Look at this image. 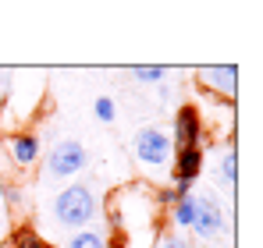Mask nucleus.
<instances>
[{
	"label": "nucleus",
	"instance_id": "nucleus-1",
	"mask_svg": "<svg viewBox=\"0 0 263 248\" xmlns=\"http://www.w3.org/2000/svg\"><path fill=\"white\" fill-rule=\"evenodd\" d=\"M53 216L64 231H86L96 216V195L89 184H68L53 199Z\"/></svg>",
	"mask_w": 263,
	"mask_h": 248
},
{
	"label": "nucleus",
	"instance_id": "nucleus-2",
	"mask_svg": "<svg viewBox=\"0 0 263 248\" xmlns=\"http://www.w3.org/2000/svg\"><path fill=\"white\" fill-rule=\"evenodd\" d=\"M132 153L146 167H167L175 156V142L164 128H139L135 138H132Z\"/></svg>",
	"mask_w": 263,
	"mask_h": 248
},
{
	"label": "nucleus",
	"instance_id": "nucleus-3",
	"mask_svg": "<svg viewBox=\"0 0 263 248\" xmlns=\"http://www.w3.org/2000/svg\"><path fill=\"white\" fill-rule=\"evenodd\" d=\"M86 163H89V153L79 138H61L46 153V174L50 177H75Z\"/></svg>",
	"mask_w": 263,
	"mask_h": 248
},
{
	"label": "nucleus",
	"instance_id": "nucleus-4",
	"mask_svg": "<svg viewBox=\"0 0 263 248\" xmlns=\"http://www.w3.org/2000/svg\"><path fill=\"white\" fill-rule=\"evenodd\" d=\"M171 142L175 149H189L203 142V114L196 103H181L175 110V128H171Z\"/></svg>",
	"mask_w": 263,
	"mask_h": 248
},
{
	"label": "nucleus",
	"instance_id": "nucleus-5",
	"mask_svg": "<svg viewBox=\"0 0 263 248\" xmlns=\"http://www.w3.org/2000/svg\"><path fill=\"white\" fill-rule=\"evenodd\" d=\"M224 209L214 195H196V220H192V234H199L203 241H210V238H217L220 231H224Z\"/></svg>",
	"mask_w": 263,
	"mask_h": 248
},
{
	"label": "nucleus",
	"instance_id": "nucleus-6",
	"mask_svg": "<svg viewBox=\"0 0 263 248\" xmlns=\"http://www.w3.org/2000/svg\"><path fill=\"white\" fill-rule=\"evenodd\" d=\"M171 174L181 184H192L203 174V146H189V149H175L171 156Z\"/></svg>",
	"mask_w": 263,
	"mask_h": 248
},
{
	"label": "nucleus",
	"instance_id": "nucleus-7",
	"mask_svg": "<svg viewBox=\"0 0 263 248\" xmlns=\"http://www.w3.org/2000/svg\"><path fill=\"white\" fill-rule=\"evenodd\" d=\"M199 78H203L206 89L224 92V99H228V103L235 99V89H238V68H235V64H214V68H203V71H199Z\"/></svg>",
	"mask_w": 263,
	"mask_h": 248
},
{
	"label": "nucleus",
	"instance_id": "nucleus-8",
	"mask_svg": "<svg viewBox=\"0 0 263 248\" xmlns=\"http://www.w3.org/2000/svg\"><path fill=\"white\" fill-rule=\"evenodd\" d=\"M7 153H11V160L14 167H32L40 160V138L32 135V131H14V135H7Z\"/></svg>",
	"mask_w": 263,
	"mask_h": 248
},
{
	"label": "nucleus",
	"instance_id": "nucleus-9",
	"mask_svg": "<svg viewBox=\"0 0 263 248\" xmlns=\"http://www.w3.org/2000/svg\"><path fill=\"white\" fill-rule=\"evenodd\" d=\"M11 248H46V241L29 227V223H22V227L11 231Z\"/></svg>",
	"mask_w": 263,
	"mask_h": 248
},
{
	"label": "nucleus",
	"instance_id": "nucleus-10",
	"mask_svg": "<svg viewBox=\"0 0 263 248\" xmlns=\"http://www.w3.org/2000/svg\"><path fill=\"white\" fill-rule=\"evenodd\" d=\"M171 216H175L178 227H192V220H196V195L178 199L175 206H171Z\"/></svg>",
	"mask_w": 263,
	"mask_h": 248
},
{
	"label": "nucleus",
	"instance_id": "nucleus-11",
	"mask_svg": "<svg viewBox=\"0 0 263 248\" xmlns=\"http://www.w3.org/2000/svg\"><path fill=\"white\" fill-rule=\"evenodd\" d=\"M68 248H107V241H103V234H96V231H75L71 234V241H68Z\"/></svg>",
	"mask_w": 263,
	"mask_h": 248
},
{
	"label": "nucleus",
	"instance_id": "nucleus-12",
	"mask_svg": "<svg viewBox=\"0 0 263 248\" xmlns=\"http://www.w3.org/2000/svg\"><path fill=\"white\" fill-rule=\"evenodd\" d=\"M220 177H224L228 188H235V181H238V156H235L231 146H228V153H224V160H220Z\"/></svg>",
	"mask_w": 263,
	"mask_h": 248
},
{
	"label": "nucleus",
	"instance_id": "nucleus-13",
	"mask_svg": "<svg viewBox=\"0 0 263 248\" xmlns=\"http://www.w3.org/2000/svg\"><path fill=\"white\" fill-rule=\"evenodd\" d=\"M132 78H135V82H164V68H157V64H139V68H132Z\"/></svg>",
	"mask_w": 263,
	"mask_h": 248
},
{
	"label": "nucleus",
	"instance_id": "nucleus-14",
	"mask_svg": "<svg viewBox=\"0 0 263 248\" xmlns=\"http://www.w3.org/2000/svg\"><path fill=\"white\" fill-rule=\"evenodd\" d=\"M92 110H96V121H103V124H110L114 117H118V107H114L110 96H100V99L92 103Z\"/></svg>",
	"mask_w": 263,
	"mask_h": 248
},
{
	"label": "nucleus",
	"instance_id": "nucleus-15",
	"mask_svg": "<svg viewBox=\"0 0 263 248\" xmlns=\"http://www.w3.org/2000/svg\"><path fill=\"white\" fill-rule=\"evenodd\" d=\"M157 248H192V245H189V241H185L181 234H164V238H160V245H157Z\"/></svg>",
	"mask_w": 263,
	"mask_h": 248
},
{
	"label": "nucleus",
	"instance_id": "nucleus-16",
	"mask_svg": "<svg viewBox=\"0 0 263 248\" xmlns=\"http://www.w3.org/2000/svg\"><path fill=\"white\" fill-rule=\"evenodd\" d=\"M4 195H7V202H11V206H18V202H22V188H18V184H4Z\"/></svg>",
	"mask_w": 263,
	"mask_h": 248
},
{
	"label": "nucleus",
	"instance_id": "nucleus-17",
	"mask_svg": "<svg viewBox=\"0 0 263 248\" xmlns=\"http://www.w3.org/2000/svg\"><path fill=\"white\" fill-rule=\"evenodd\" d=\"M157 199H160V206H175V202H178L175 188H164V192H160V195H157Z\"/></svg>",
	"mask_w": 263,
	"mask_h": 248
},
{
	"label": "nucleus",
	"instance_id": "nucleus-18",
	"mask_svg": "<svg viewBox=\"0 0 263 248\" xmlns=\"http://www.w3.org/2000/svg\"><path fill=\"white\" fill-rule=\"evenodd\" d=\"M0 92H4V75H0Z\"/></svg>",
	"mask_w": 263,
	"mask_h": 248
},
{
	"label": "nucleus",
	"instance_id": "nucleus-19",
	"mask_svg": "<svg viewBox=\"0 0 263 248\" xmlns=\"http://www.w3.org/2000/svg\"><path fill=\"white\" fill-rule=\"evenodd\" d=\"M46 248H50V245H46Z\"/></svg>",
	"mask_w": 263,
	"mask_h": 248
}]
</instances>
